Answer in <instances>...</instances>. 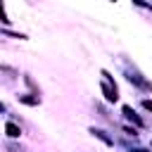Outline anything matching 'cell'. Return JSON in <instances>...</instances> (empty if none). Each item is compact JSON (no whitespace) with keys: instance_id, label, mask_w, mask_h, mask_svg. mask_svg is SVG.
I'll return each mask as SVG.
<instances>
[{"instance_id":"obj_16","label":"cell","mask_w":152,"mask_h":152,"mask_svg":"<svg viewBox=\"0 0 152 152\" xmlns=\"http://www.w3.org/2000/svg\"><path fill=\"white\" fill-rule=\"evenodd\" d=\"M150 147H152V142H150Z\"/></svg>"},{"instance_id":"obj_1","label":"cell","mask_w":152,"mask_h":152,"mask_svg":"<svg viewBox=\"0 0 152 152\" xmlns=\"http://www.w3.org/2000/svg\"><path fill=\"white\" fill-rule=\"evenodd\" d=\"M100 90H102V95H104V100L107 102H116L119 100V88H116V83H114V78L109 76V71H100Z\"/></svg>"},{"instance_id":"obj_12","label":"cell","mask_w":152,"mask_h":152,"mask_svg":"<svg viewBox=\"0 0 152 152\" xmlns=\"http://www.w3.org/2000/svg\"><path fill=\"white\" fill-rule=\"evenodd\" d=\"M142 107H145L147 112H152V100H142Z\"/></svg>"},{"instance_id":"obj_3","label":"cell","mask_w":152,"mask_h":152,"mask_svg":"<svg viewBox=\"0 0 152 152\" xmlns=\"http://www.w3.org/2000/svg\"><path fill=\"white\" fill-rule=\"evenodd\" d=\"M19 102L28 104V107H38L40 104V95L38 93H26V95H19Z\"/></svg>"},{"instance_id":"obj_4","label":"cell","mask_w":152,"mask_h":152,"mask_svg":"<svg viewBox=\"0 0 152 152\" xmlns=\"http://www.w3.org/2000/svg\"><path fill=\"white\" fill-rule=\"evenodd\" d=\"M121 112H124V116H126L128 121H133L135 126H142V119H140V116L135 114V109H133L131 104H124V107H121Z\"/></svg>"},{"instance_id":"obj_5","label":"cell","mask_w":152,"mask_h":152,"mask_svg":"<svg viewBox=\"0 0 152 152\" xmlns=\"http://www.w3.org/2000/svg\"><path fill=\"white\" fill-rule=\"evenodd\" d=\"M5 135H7V138H19V135H21V128H19V124H14V121H7V124H5Z\"/></svg>"},{"instance_id":"obj_13","label":"cell","mask_w":152,"mask_h":152,"mask_svg":"<svg viewBox=\"0 0 152 152\" xmlns=\"http://www.w3.org/2000/svg\"><path fill=\"white\" fill-rule=\"evenodd\" d=\"M131 152H150V150H142V147H133Z\"/></svg>"},{"instance_id":"obj_9","label":"cell","mask_w":152,"mask_h":152,"mask_svg":"<svg viewBox=\"0 0 152 152\" xmlns=\"http://www.w3.org/2000/svg\"><path fill=\"white\" fill-rule=\"evenodd\" d=\"M133 5H138V7H142V10H150V12H152V2H145V0H133Z\"/></svg>"},{"instance_id":"obj_7","label":"cell","mask_w":152,"mask_h":152,"mask_svg":"<svg viewBox=\"0 0 152 152\" xmlns=\"http://www.w3.org/2000/svg\"><path fill=\"white\" fill-rule=\"evenodd\" d=\"M0 33H2V36H7V38H19V40H28V36H26V33H17V31H10V28H0Z\"/></svg>"},{"instance_id":"obj_2","label":"cell","mask_w":152,"mask_h":152,"mask_svg":"<svg viewBox=\"0 0 152 152\" xmlns=\"http://www.w3.org/2000/svg\"><path fill=\"white\" fill-rule=\"evenodd\" d=\"M126 78H128V83H133V86H138V88H142V90H152V83L133 66V69H128L126 66Z\"/></svg>"},{"instance_id":"obj_14","label":"cell","mask_w":152,"mask_h":152,"mask_svg":"<svg viewBox=\"0 0 152 152\" xmlns=\"http://www.w3.org/2000/svg\"><path fill=\"white\" fill-rule=\"evenodd\" d=\"M2 112H7V107H5V102H0V114H2Z\"/></svg>"},{"instance_id":"obj_6","label":"cell","mask_w":152,"mask_h":152,"mask_svg":"<svg viewBox=\"0 0 152 152\" xmlns=\"http://www.w3.org/2000/svg\"><path fill=\"white\" fill-rule=\"evenodd\" d=\"M90 133H93V135H95L97 140H102L104 145H109V147L114 145V140H112V138H109V135H107V133H104L102 128H95V126H93V128H90Z\"/></svg>"},{"instance_id":"obj_15","label":"cell","mask_w":152,"mask_h":152,"mask_svg":"<svg viewBox=\"0 0 152 152\" xmlns=\"http://www.w3.org/2000/svg\"><path fill=\"white\" fill-rule=\"evenodd\" d=\"M109 2H116V0H109Z\"/></svg>"},{"instance_id":"obj_11","label":"cell","mask_w":152,"mask_h":152,"mask_svg":"<svg viewBox=\"0 0 152 152\" xmlns=\"http://www.w3.org/2000/svg\"><path fill=\"white\" fill-rule=\"evenodd\" d=\"M0 71H7V74H17L12 66H7V64H0Z\"/></svg>"},{"instance_id":"obj_10","label":"cell","mask_w":152,"mask_h":152,"mask_svg":"<svg viewBox=\"0 0 152 152\" xmlns=\"http://www.w3.org/2000/svg\"><path fill=\"white\" fill-rule=\"evenodd\" d=\"M124 133H126V135H133V138L138 135V131H135V128H131V126H124Z\"/></svg>"},{"instance_id":"obj_8","label":"cell","mask_w":152,"mask_h":152,"mask_svg":"<svg viewBox=\"0 0 152 152\" xmlns=\"http://www.w3.org/2000/svg\"><path fill=\"white\" fill-rule=\"evenodd\" d=\"M10 17H7V12H5V2L0 0V24H5V26H10Z\"/></svg>"}]
</instances>
